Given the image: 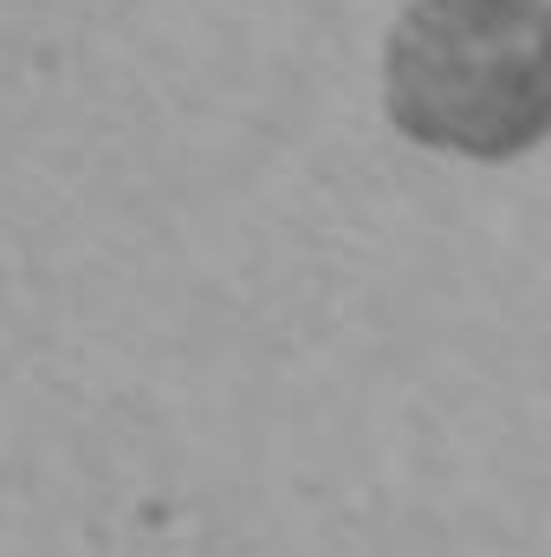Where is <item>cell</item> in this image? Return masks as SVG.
<instances>
[{"mask_svg":"<svg viewBox=\"0 0 551 557\" xmlns=\"http://www.w3.org/2000/svg\"><path fill=\"white\" fill-rule=\"evenodd\" d=\"M390 111L403 131L474 156L539 131V7L532 0H421L390 52Z\"/></svg>","mask_w":551,"mask_h":557,"instance_id":"6da1fadb","label":"cell"}]
</instances>
